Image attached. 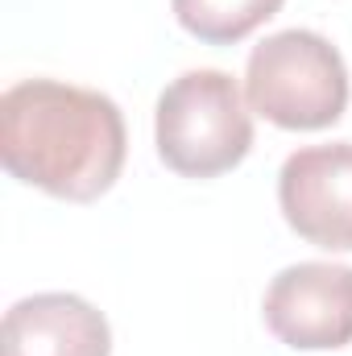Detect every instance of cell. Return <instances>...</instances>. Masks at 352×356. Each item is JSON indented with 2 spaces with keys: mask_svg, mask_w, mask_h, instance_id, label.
Masks as SVG:
<instances>
[{
  "mask_svg": "<svg viewBox=\"0 0 352 356\" xmlns=\"http://www.w3.org/2000/svg\"><path fill=\"white\" fill-rule=\"evenodd\" d=\"M154 145L166 170L182 178H220L237 170L253 149V108L245 83L216 67L182 71L158 95Z\"/></svg>",
  "mask_w": 352,
  "mask_h": 356,
  "instance_id": "2",
  "label": "cell"
},
{
  "mask_svg": "<svg viewBox=\"0 0 352 356\" xmlns=\"http://www.w3.org/2000/svg\"><path fill=\"white\" fill-rule=\"evenodd\" d=\"M286 0H170L175 21L207 46H237L269 17L282 13Z\"/></svg>",
  "mask_w": 352,
  "mask_h": 356,
  "instance_id": "7",
  "label": "cell"
},
{
  "mask_svg": "<svg viewBox=\"0 0 352 356\" xmlns=\"http://www.w3.org/2000/svg\"><path fill=\"white\" fill-rule=\"evenodd\" d=\"M265 327L294 353L352 344V266L298 261L273 273L262 298Z\"/></svg>",
  "mask_w": 352,
  "mask_h": 356,
  "instance_id": "4",
  "label": "cell"
},
{
  "mask_svg": "<svg viewBox=\"0 0 352 356\" xmlns=\"http://www.w3.org/2000/svg\"><path fill=\"white\" fill-rule=\"evenodd\" d=\"M349 63L315 29H278L253 46L245 63V99L290 133L332 129L349 112Z\"/></svg>",
  "mask_w": 352,
  "mask_h": 356,
  "instance_id": "3",
  "label": "cell"
},
{
  "mask_svg": "<svg viewBox=\"0 0 352 356\" xmlns=\"http://www.w3.org/2000/svg\"><path fill=\"white\" fill-rule=\"evenodd\" d=\"M4 356H112V327L99 307L71 290L17 298L0 327Z\"/></svg>",
  "mask_w": 352,
  "mask_h": 356,
  "instance_id": "6",
  "label": "cell"
},
{
  "mask_svg": "<svg viewBox=\"0 0 352 356\" xmlns=\"http://www.w3.org/2000/svg\"><path fill=\"white\" fill-rule=\"evenodd\" d=\"M278 207L307 245L352 253V141L294 149L278 170Z\"/></svg>",
  "mask_w": 352,
  "mask_h": 356,
  "instance_id": "5",
  "label": "cell"
},
{
  "mask_svg": "<svg viewBox=\"0 0 352 356\" xmlns=\"http://www.w3.org/2000/svg\"><path fill=\"white\" fill-rule=\"evenodd\" d=\"M129 158L125 112L104 91L63 79H21L0 95L4 170L67 203H95Z\"/></svg>",
  "mask_w": 352,
  "mask_h": 356,
  "instance_id": "1",
  "label": "cell"
}]
</instances>
